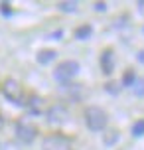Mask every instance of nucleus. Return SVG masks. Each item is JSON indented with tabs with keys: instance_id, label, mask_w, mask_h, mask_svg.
Listing matches in <instances>:
<instances>
[{
	"instance_id": "f257e3e1",
	"label": "nucleus",
	"mask_w": 144,
	"mask_h": 150,
	"mask_svg": "<svg viewBox=\"0 0 144 150\" xmlns=\"http://www.w3.org/2000/svg\"><path fill=\"white\" fill-rule=\"evenodd\" d=\"M83 119H85V125L89 130L93 132H101V130H105L107 128V122H109V117H107V112L101 109V107H87L83 112Z\"/></svg>"
},
{
	"instance_id": "f03ea898",
	"label": "nucleus",
	"mask_w": 144,
	"mask_h": 150,
	"mask_svg": "<svg viewBox=\"0 0 144 150\" xmlns=\"http://www.w3.org/2000/svg\"><path fill=\"white\" fill-rule=\"evenodd\" d=\"M79 63L75 59H67V61H61L57 67L53 69V79L61 85H67L77 73H79Z\"/></svg>"
},
{
	"instance_id": "7ed1b4c3",
	"label": "nucleus",
	"mask_w": 144,
	"mask_h": 150,
	"mask_svg": "<svg viewBox=\"0 0 144 150\" xmlns=\"http://www.w3.org/2000/svg\"><path fill=\"white\" fill-rule=\"evenodd\" d=\"M42 150H75L69 138L61 134H49L42 140Z\"/></svg>"
},
{
	"instance_id": "20e7f679",
	"label": "nucleus",
	"mask_w": 144,
	"mask_h": 150,
	"mask_svg": "<svg viewBox=\"0 0 144 150\" xmlns=\"http://www.w3.org/2000/svg\"><path fill=\"white\" fill-rule=\"evenodd\" d=\"M2 93H4V97L10 101V103H14V105H24L22 101V89H20V83L14 81V79H8L4 85H2Z\"/></svg>"
},
{
	"instance_id": "39448f33",
	"label": "nucleus",
	"mask_w": 144,
	"mask_h": 150,
	"mask_svg": "<svg viewBox=\"0 0 144 150\" xmlns=\"http://www.w3.org/2000/svg\"><path fill=\"white\" fill-rule=\"evenodd\" d=\"M16 138L22 140L24 144H30L36 138V128L32 125H28L26 120H18L16 122Z\"/></svg>"
},
{
	"instance_id": "423d86ee",
	"label": "nucleus",
	"mask_w": 144,
	"mask_h": 150,
	"mask_svg": "<svg viewBox=\"0 0 144 150\" xmlns=\"http://www.w3.org/2000/svg\"><path fill=\"white\" fill-rule=\"evenodd\" d=\"M69 117L67 109L63 105H53L49 107V111H47V120L49 122H53V125H61V122H65Z\"/></svg>"
},
{
	"instance_id": "0eeeda50",
	"label": "nucleus",
	"mask_w": 144,
	"mask_h": 150,
	"mask_svg": "<svg viewBox=\"0 0 144 150\" xmlns=\"http://www.w3.org/2000/svg\"><path fill=\"white\" fill-rule=\"evenodd\" d=\"M101 69H103V73L105 75H111L114 69V55L111 50H105V52L101 53Z\"/></svg>"
},
{
	"instance_id": "6e6552de",
	"label": "nucleus",
	"mask_w": 144,
	"mask_h": 150,
	"mask_svg": "<svg viewBox=\"0 0 144 150\" xmlns=\"http://www.w3.org/2000/svg\"><path fill=\"white\" fill-rule=\"evenodd\" d=\"M55 57H57V52H53V50H42V52L38 53V63L47 65V63H52Z\"/></svg>"
},
{
	"instance_id": "1a4fd4ad",
	"label": "nucleus",
	"mask_w": 144,
	"mask_h": 150,
	"mask_svg": "<svg viewBox=\"0 0 144 150\" xmlns=\"http://www.w3.org/2000/svg\"><path fill=\"white\" fill-rule=\"evenodd\" d=\"M79 85H61V93H65V95H67V97H71L73 99V101H75L77 97H79Z\"/></svg>"
},
{
	"instance_id": "9d476101",
	"label": "nucleus",
	"mask_w": 144,
	"mask_h": 150,
	"mask_svg": "<svg viewBox=\"0 0 144 150\" xmlns=\"http://www.w3.org/2000/svg\"><path fill=\"white\" fill-rule=\"evenodd\" d=\"M91 34H93V28H91V26H87V24L75 30V38H77V40H89Z\"/></svg>"
},
{
	"instance_id": "9b49d317",
	"label": "nucleus",
	"mask_w": 144,
	"mask_h": 150,
	"mask_svg": "<svg viewBox=\"0 0 144 150\" xmlns=\"http://www.w3.org/2000/svg\"><path fill=\"white\" fill-rule=\"evenodd\" d=\"M130 132H132V136H134V138L144 136V119L142 120H136V122L132 125V130H130Z\"/></svg>"
},
{
	"instance_id": "f8f14e48",
	"label": "nucleus",
	"mask_w": 144,
	"mask_h": 150,
	"mask_svg": "<svg viewBox=\"0 0 144 150\" xmlns=\"http://www.w3.org/2000/svg\"><path fill=\"white\" fill-rule=\"evenodd\" d=\"M130 89L134 91L136 97H144V79H138L136 77V81H134V85H132Z\"/></svg>"
},
{
	"instance_id": "ddd939ff",
	"label": "nucleus",
	"mask_w": 144,
	"mask_h": 150,
	"mask_svg": "<svg viewBox=\"0 0 144 150\" xmlns=\"http://www.w3.org/2000/svg\"><path fill=\"white\" fill-rule=\"evenodd\" d=\"M77 2H59L57 4V8H59L61 12H77Z\"/></svg>"
},
{
	"instance_id": "4468645a",
	"label": "nucleus",
	"mask_w": 144,
	"mask_h": 150,
	"mask_svg": "<svg viewBox=\"0 0 144 150\" xmlns=\"http://www.w3.org/2000/svg\"><path fill=\"white\" fill-rule=\"evenodd\" d=\"M134 81H136L134 71H126V73H124V77H122V85H124V87H132V85H134Z\"/></svg>"
},
{
	"instance_id": "2eb2a0df",
	"label": "nucleus",
	"mask_w": 144,
	"mask_h": 150,
	"mask_svg": "<svg viewBox=\"0 0 144 150\" xmlns=\"http://www.w3.org/2000/svg\"><path fill=\"white\" fill-rule=\"evenodd\" d=\"M93 8H95V10H99V12H105V10H107V4H105V2H95V4H93Z\"/></svg>"
},
{
	"instance_id": "dca6fc26",
	"label": "nucleus",
	"mask_w": 144,
	"mask_h": 150,
	"mask_svg": "<svg viewBox=\"0 0 144 150\" xmlns=\"http://www.w3.org/2000/svg\"><path fill=\"white\" fill-rule=\"evenodd\" d=\"M136 59L140 61V63H144V50H140V52L136 53Z\"/></svg>"
},
{
	"instance_id": "f3484780",
	"label": "nucleus",
	"mask_w": 144,
	"mask_h": 150,
	"mask_svg": "<svg viewBox=\"0 0 144 150\" xmlns=\"http://www.w3.org/2000/svg\"><path fill=\"white\" fill-rule=\"evenodd\" d=\"M0 10H2V12H4V14H10V8H8V4H6V2H4V4H2V8H0Z\"/></svg>"
},
{
	"instance_id": "a211bd4d",
	"label": "nucleus",
	"mask_w": 144,
	"mask_h": 150,
	"mask_svg": "<svg viewBox=\"0 0 144 150\" xmlns=\"http://www.w3.org/2000/svg\"><path fill=\"white\" fill-rule=\"evenodd\" d=\"M59 36H61V30H57V32H53L49 38H52V40H59Z\"/></svg>"
},
{
	"instance_id": "6ab92c4d",
	"label": "nucleus",
	"mask_w": 144,
	"mask_h": 150,
	"mask_svg": "<svg viewBox=\"0 0 144 150\" xmlns=\"http://www.w3.org/2000/svg\"><path fill=\"white\" fill-rule=\"evenodd\" d=\"M138 10H140V14H144V2H142V0L138 2Z\"/></svg>"
},
{
	"instance_id": "aec40b11",
	"label": "nucleus",
	"mask_w": 144,
	"mask_h": 150,
	"mask_svg": "<svg viewBox=\"0 0 144 150\" xmlns=\"http://www.w3.org/2000/svg\"><path fill=\"white\" fill-rule=\"evenodd\" d=\"M142 34H144V28H142Z\"/></svg>"
}]
</instances>
